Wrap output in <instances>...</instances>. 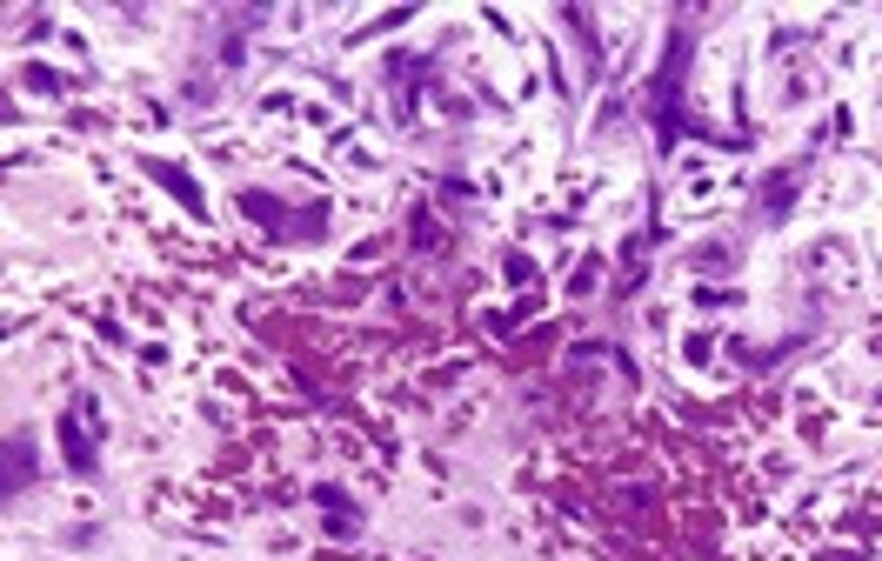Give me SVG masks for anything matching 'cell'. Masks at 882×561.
Listing matches in <instances>:
<instances>
[{
    "label": "cell",
    "mask_w": 882,
    "mask_h": 561,
    "mask_svg": "<svg viewBox=\"0 0 882 561\" xmlns=\"http://www.w3.org/2000/svg\"><path fill=\"white\" fill-rule=\"evenodd\" d=\"M21 481H34V441L8 435V495H21Z\"/></svg>",
    "instance_id": "1"
}]
</instances>
